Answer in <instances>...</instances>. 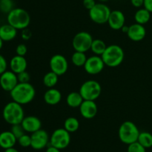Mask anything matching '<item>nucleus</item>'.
Returning a JSON list of instances; mask_svg holds the SVG:
<instances>
[{
  "label": "nucleus",
  "instance_id": "nucleus-1",
  "mask_svg": "<svg viewBox=\"0 0 152 152\" xmlns=\"http://www.w3.org/2000/svg\"><path fill=\"white\" fill-rule=\"evenodd\" d=\"M10 92L13 101L21 105L31 102L36 95L35 88L30 83H19Z\"/></svg>",
  "mask_w": 152,
  "mask_h": 152
},
{
  "label": "nucleus",
  "instance_id": "nucleus-2",
  "mask_svg": "<svg viewBox=\"0 0 152 152\" xmlns=\"http://www.w3.org/2000/svg\"><path fill=\"white\" fill-rule=\"evenodd\" d=\"M2 116L6 122L13 125L22 123L25 118V113L22 105L13 101L7 103L4 106Z\"/></svg>",
  "mask_w": 152,
  "mask_h": 152
},
{
  "label": "nucleus",
  "instance_id": "nucleus-3",
  "mask_svg": "<svg viewBox=\"0 0 152 152\" xmlns=\"http://www.w3.org/2000/svg\"><path fill=\"white\" fill-rule=\"evenodd\" d=\"M105 66L108 67H117L124 61L125 53L123 48L118 45H110L107 46L104 53L101 55Z\"/></svg>",
  "mask_w": 152,
  "mask_h": 152
},
{
  "label": "nucleus",
  "instance_id": "nucleus-4",
  "mask_svg": "<svg viewBox=\"0 0 152 152\" xmlns=\"http://www.w3.org/2000/svg\"><path fill=\"white\" fill-rule=\"evenodd\" d=\"M7 23L17 30L27 28L31 22V16L27 10L20 7L13 8L7 16Z\"/></svg>",
  "mask_w": 152,
  "mask_h": 152
},
{
  "label": "nucleus",
  "instance_id": "nucleus-5",
  "mask_svg": "<svg viewBox=\"0 0 152 152\" xmlns=\"http://www.w3.org/2000/svg\"><path fill=\"white\" fill-rule=\"evenodd\" d=\"M140 133L137 126L131 121H126L122 123L118 130L120 141L128 145L137 141Z\"/></svg>",
  "mask_w": 152,
  "mask_h": 152
},
{
  "label": "nucleus",
  "instance_id": "nucleus-6",
  "mask_svg": "<svg viewBox=\"0 0 152 152\" xmlns=\"http://www.w3.org/2000/svg\"><path fill=\"white\" fill-rule=\"evenodd\" d=\"M79 92L84 100L95 101L100 96L102 87L100 83L96 80H88L81 85Z\"/></svg>",
  "mask_w": 152,
  "mask_h": 152
},
{
  "label": "nucleus",
  "instance_id": "nucleus-7",
  "mask_svg": "<svg viewBox=\"0 0 152 152\" xmlns=\"http://www.w3.org/2000/svg\"><path fill=\"white\" fill-rule=\"evenodd\" d=\"M111 10L103 3H96L94 7L89 10L90 19L94 22L102 25L108 22Z\"/></svg>",
  "mask_w": 152,
  "mask_h": 152
},
{
  "label": "nucleus",
  "instance_id": "nucleus-8",
  "mask_svg": "<svg viewBox=\"0 0 152 152\" xmlns=\"http://www.w3.org/2000/svg\"><path fill=\"white\" fill-rule=\"evenodd\" d=\"M71 142V135L65 128L56 129L50 137V145L62 150L66 148Z\"/></svg>",
  "mask_w": 152,
  "mask_h": 152
},
{
  "label": "nucleus",
  "instance_id": "nucleus-9",
  "mask_svg": "<svg viewBox=\"0 0 152 152\" xmlns=\"http://www.w3.org/2000/svg\"><path fill=\"white\" fill-rule=\"evenodd\" d=\"M94 39L91 34L86 31H80L74 37L72 46L76 52L86 53L91 49Z\"/></svg>",
  "mask_w": 152,
  "mask_h": 152
},
{
  "label": "nucleus",
  "instance_id": "nucleus-10",
  "mask_svg": "<svg viewBox=\"0 0 152 152\" xmlns=\"http://www.w3.org/2000/svg\"><path fill=\"white\" fill-rule=\"evenodd\" d=\"M51 72L60 76L66 73L68 69V62L66 58L62 55H54L49 62Z\"/></svg>",
  "mask_w": 152,
  "mask_h": 152
},
{
  "label": "nucleus",
  "instance_id": "nucleus-11",
  "mask_svg": "<svg viewBox=\"0 0 152 152\" xmlns=\"http://www.w3.org/2000/svg\"><path fill=\"white\" fill-rule=\"evenodd\" d=\"M31 147L34 150H42L45 148L50 143V137L47 131L40 129L31 135Z\"/></svg>",
  "mask_w": 152,
  "mask_h": 152
},
{
  "label": "nucleus",
  "instance_id": "nucleus-12",
  "mask_svg": "<svg viewBox=\"0 0 152 152\" xmlns=\"http://www.w3.org/2000/svg\"><path fill=\"white\" fill-rule=\"evenodd\" d=\"M105 66L101 56L94 55L88 58L83 67L88 74L97 75L103 70Z\"/></svg>",
  "mask_w": 152,
  "mask_h": 152
},
{
  "label": "nucleus",
  "instance_id": "nucleus-13",
  "mask_svg": "<svg viewBox=\"0 0 152 152\" xmlns=\"http://www.w3.org/2000/svg\"><path fill=\"white\" fill-rule=\"evenodd\" d=\"M19 83L17 75L13 72L6 71L0 75V86L7 92H11L15 86Z\"/></svg>",
  "mask_w": 152,
  "mask_h": 152
},
{
  "label": "nucleus",
  "instance_id": "nucleus-14",
  "mask_svg": "<svg viewBox=\"0 0 152 152\" xmlns=\"http://www.w3.org/2000/svg\"><path fill=\"white\" fill-rule=\"evenodd\" d=\"M79 108L81 116L87 119H91L94 118L98 111L97 105L95 101L84 100Z\"/></svg>",
  "mask_w": 152,
  "mask_h": 152
},
{
  "label": "nucleus",
  "instance_id": "nucleus-15",
  "mask_svg": "<svg viewBox=\"0 0 152 152\" xmlns=\"http://www.w3.org/2000/svg\"><path fill=\"white\" fill-rule=\"evenodd\" d=\"M126 17L121 10H114L110 13L108 24L113 30H121L125 25Z\"/></svg>",
  "mask_w": 152,
  "mask_h": 152
},
{
  "label": "nucleus",
  "instance_id": "nucleus-16",
  "mask_svg": "<svg viewBox=\"0 0 152 152\" xmlns=\"http://www.w3.org/2000/svg\"><path fill=\"white\" fill-rule=\"evenodd\" d=\"M126 34L132 41L140 42L145 38L146 35V30L143 25L135 23L129 26V31Z\"/></svg>",
  "mask_w": 152,
  "mask_h": 152
},
{
  "label": "nucleus",
  "instance_id": "nucleus-17",
  "mask_svg": "<svg viewBox=\"0 0 152 152\" xmlns=\"http://www.w3.org/2000/svg\"><path fill=\"white\" fill-rule=\"evenodd\" d=\"M24 130L27 133H33L39 131L42 128V122L38 117L34 116H26L21 123Z\"/></svg>",
  "mask_w": 152,
  "mask_h": 152
},
{
  "label": "nucleus",
  "instance_id": "nucleus-18",
  "mask_svg": "<svg viewBox=\"0 0 152 152\" xmlns=\"http://www.w3.org/2000/svg\"><path fill=\"white\" fill-rule=\"evenodd\" d=\"M27 66H28V62L23 56L16 55L13 57L10 61V70L16 75L26 71Z\"/></svg>",
  "mask_w": 152,
  "mask_h": 152
},
{
  "label": "nucleus",
  "instance_id": "nucleus-19",
  "mask_svg": "<svg viewBox=\"0 0 152 152\" xmlns=\"http://www.w3.org/2000/svg\"><path fill=\"white\" fill-rule=\"evenodd\" d=\"M44 101L49 105H56L62 100V93L60 91L55 88H49L44 94Z\"/></svg>",
  "mask_w": 152,
  "mask_h": 152
},
{
  "label": "nucleus",
  "instance_id": "nucleus-20",
  "mask_svg": "<svg viewBox=\"0 0 152 152\" xmlns=\"http://www.w3.org/2000/svg\"><path fill=\"white\" fill-rule=\"evenodd\" d=\"M16 142L17 139L10 131H3L0 134V147L3 149L14 147Z\"/></svg>",
  "mask_w": 152,
  "mask_h": 152
},
{
  "label": "nucleus",
  "instance_id": "nucleus-21",
  "mask_svg": "<svg viewBox=\"0 0 152 152\" xmlns=\"http://www.w3.org/2000/svg\"><path fill=\"white\" fill-rule=\"evenodd\" d=\"M17 35V29L10 25V24H5L0 26V37L4 42H8L13 40Z\"/></svg>",
  "mask_w": 152,
  "mask_h": 152
},
{
  "label": "nucleus",
  "instance_id": "nucleus-22",
  "mask_svg": "<svg viewBox=\"0 0 152 152\" xmlns=\"http://www.w3.org/2000/svg\"><path fill=\"white\" fill-rule=\"evenodd\" d=\"M84 99L83 98L80 92H71L67 95V104L72 108L80 107Z\"/></svg>",
  "mask_w": 152,
  "mask_h": 152
},
{
  "label": "nucleus",
  "instance_id": "nucleus-23",
  "mask_svg": "<svg viewBox=\"0 0 152 152\" xmlns=\"http://www.w3.org/2000/svg\"><path fill=\"white\" fill-rule=\"evenodd\" d=\"M151 18V13L148 10L143 7V8H140L137 10L134 14V19L136 21V23L140 24V25H145Z\"/></svg>",
  "mask_w": 152,
  "mask_h": 152
},
{
  "label": "nucleus",
  "instance_id": "nucleus-24",
  "mask_svg": "<svg viewBox=\"0 0 152 152\" xmlns=\"http://www.w3.org/2000/svg\"><path fill=\"white\" fill-rule=\"evenodd\" d=\"M106 48L107 46L103 40H100V39H95L92 42L91 50L95 55L101 56L104 53Z\"/></svg>",
  "mask_w": 152,
  "mask_h": 152
},
{
  "label": "nucleus",
  "instance_id": "nucleus-25",
  "mask_svg": "<svg viewBox=\"0 0 152 152\" xmlns=\"http://www.w3.org/2000/svg\"><path fill=\"white\" fill-rule=\"evenodd\" d=\"M58 80H59V75L50 71L46 73L43 77V83L47 87L53 88L58 83Z\"/></svg>",
  "mask_w": 152,
  "mask_h": 152
},
{
  "label": "nucleus",
  "instance_id": "nucleus-26",
  "mask_svg": "<svg viewBox=\"0 0 152 152\" xmlns=\"http://www.w3.org/2000/svg\"><path fill=\"white\" fill-rule=\"evenodd\" d=\"M80 128V122L75 117H68L64 122V128L71 134L74 133Z\"/></svg>",
  "mask_w": 152,
  "mask_h": 152
},
{
  "label": "nucleus",
  "instance_id": "nucleus-27",
  "mask_svg": "<svg viewBox=\"0 0 152 152\" xmlns=\"http://www.w3.org/2000/svg\"><path fill=\"white\" fill-rule=\"evenodd\" d=\"M87 59L88 58L86 57V53L80 52H76V51L72 55V57H71V61H72L73 64L74 66H76L78 67L84 66Z\"/></svg>",
  "mask_w": 152,
  "mask_h": 152
},
{
  "label": "nucleus",
  "instance_id": "nucleus-28",
  "mask_svg": "<svg viewBox=\"0 0 152 152\" xmlns=\"http://www.w3.org/2000/svg\"><path fill=\"white\" fill-rule=\"evenodd\" d=\"M137 142L145 148H149L152 147V134L146 131L140 133Z\"/></svg>",
  "mask_w": 152,
  "mask_h": 152
},
{
  "label": "nucleus",
  "instance_id": "nucleus-29",
  "mask_svg": "<svg viewBox=\"0 0 152 152\" xmlns=\"http://www.w3.org/2000/svg\"><path fill=\"white\" fill-rule=\"evenodd\" d=\"M14 8L13 0H0V11L8 14Z\"/></svg>",
  "mask_w": 152,
  "mask_h": 152
},
{
  "label": "nucleus",
  "instance_id": "nucleus-30",
  "mask_svg": "<svg viewBox=\"0 0 152 152\" xmlns=\"http://www.w3.org/2000/svg\"><path fill=\"white\" fill-rule=\"evenodd\" d=\"M128 152H146V148L137 141L129 145L127 149Z\"/></svg>",
  "mask_w": 152,
  "mask_h": 152
},
{
  "label": "nucleus",
  "instance_id": "nucleus-31",
  "mask_svg": "<svg viewBox=\"0 0 152 152\" xmlns=\"http://www.w3.org/2000/svg\"><path fill=\"white\" fill-rule=\"evenodd\" d=\"M10 131L13 133V134L15 136V137H16V138L17 139L19 138H20L22 136H23L25 133V130H24L23 127L22 126V125H21V124L12 125Z\"/></svg>",
  "mask_w": 152,
  "mask_h": 152
},
{
  "label": "nucleus",
  "instance_id": "nucleus-32",
  "mask_svg": "<svg viewBox=\"0 0 152 152\" xmlns=\"http://www.w3.org/2000/svg\"><path fill=\"white\" fill-rule=\"evenodd\" d=\"M18 143L19 145L22 146L23 148H28L31 145V136L28 135V134H25L23 136L17 139Z\"/></svg>",
  "mask_w": 152,
  "mask_h": 152
},
{
  "label": "nucleus",
  "instance_id": "nucleus-33",
  "mask_svg": "<svg viewBox=\"0 0 152 152\" xmlns=\"http://www.w3.org/2000/svg\"><path fill=\"white\" fill-rule=\"evenodd\" d=\"M17 77L19 83H29V80L31 79L29 73L27 71L17 74Z\"/></svg>",
  "mask_w": 152,
  "mask_h": 152
},
{
  "label": "nucleus",
  "instance_id": "nucleus-34",
  "mask_svg": "<svg viewBox=\"0 0 152 152\" xmlns=\"http://www.w3.org/2000/svg\"><path fill=\"white\" fill-rule=\"evenodd\" d=\"M27 52H28V48L23 43L18 45L16 49V55H19V56L25 57V55L27 54Z\"/></svg>",
  "mask_w": 152,
  "mask_h": 152
},
{
  "label": "nucleus",
  "instance_id": "nucleus-35",
  "mask_svg": "<svg viewBox=\"0 0 152 152\" xmlns=\"http://www.w3.org/2000/svg\"><path fill=\"white\" fill-rule=\"evenodd\" d=\"M7 63L4 56L0 55V75L7 71Z\"/></svg>",
  "mask_w": 152,
  "mask_h": 152
},
{
  "label": "nucleus",
  "instance_id": "nucleus-36",
  "mask_svg": "<svg viewBox=\"0 0 152 152\" xmlns=\"http://www.w3.org/2000/svg\"><path fill=\"white\" fill-rule=\"evenodd\" d=\"M83 5L87 10H90L91 9L94 7L95 4H96L95 0H83Z\"/></svg>",
  "mask_w": 152,
  "mask_h": 152
},
{
  "label": "nucleus",
  "instance_id": "nucleus-37",
  "mask_svg": "<svg viewBox=\"0 0 152 152\" xmlns=\"http://www.w3.org/2000/svg\"><path fill=\"white\" fill-rule=\"evenodd\" d=\"M22 38L25 40H28L32 36V33L28 28L22 30Z\"/></svg>",
  "mask_w": 152,
  "mask_h": 152
},
{
  "label": "nucleus",
  "instance_id": "nucleus-38",
  "mask_svg": "<svg viewBox=\"0 0 152 152\" xmlns=\"http://www.w3.org/2000/svg\"><path fill=\"white\" fill-rule=\"evenodd\" d=\"M132 4L135 7L140 8L144 4V0H131Z\"/></svg>",
  "mask_w": 152,
  "mask_h": 152
},
{
  "label": "nucleus",
  "instance_id": "nucleus-39",
  "mask_svg": "<svg viewBox=\"0 0 152 152\" xmlns=\"http://www.w3.org/2000/svg\"><path fill=\"white\" fill-rule=\"evenodd\" d=\"M143 7L150 13H152V0H144Z\"/></svg>",
  "mask_w": 152,
  "mask_h": 152
},
{
  "label": "nucleus",
  "instance_id": "nucleus-40",
  "mask_svg": "<svg viewBox=\"0 0 152 152\" xmlns=\"http://www.w3.org/2000/svg\"><path fill=\"white\" fill-rule=\"evenodd\" d=\"M45 152H61V151L59 149L53 147V146L52 145H50L47 148Z\"/></svg>",
  "mask_w": 152,
  "mask_h": 152
},
{
  "label": "nucleus",
  "instance_id": "nucleus-41",
  "mask_svg": "<svg viewBox=\"0 0 152 152\" xmlns=\"http://www.w3.org/2000/svg\"><path fill=\"white\" fill-rule=\"evenodd\" d=\"M4 152H19V151L16 148H15L14 147H12L7 149H4Z\"/></svg>",
  "mask_w": 152,
  "mask_h": 152
},
{
  "label": "nucleus",
  "instance_id": "nucleus-42",
  "mask_svg": "<svg viewBox=\"0 0 152 152\" xmlns=\"http://www.w3.org/2000/svg\"><path fill=\"white\" fill-rule=\"evenodd\" d=\"M129 26H127V25H124V26L122 28L121 30H122V31H123V32H125V33H126V34H127L128 31H129Z\"/></svg>",
  "mask_w": 152,
  "mask_h": 152
},
{
  "label": "nucleus",
  "instance_id": "nucleus-43",
  "mask_svg": "<svg viewBox=\"0 0 152 152\" xmlns=\"http://www.w3.org/2000/svg\"><path fill=\"white\" fill-rule=\"evenodd\" d=\"M3 42L4 41L2 40V39L0 37V50H1V48H2V46H3Z\"/></svg>",
  "mask_w": 152,
  "mask_h": 152
},
{
  "label": "nucleus",
  "instance_id": "nucleus-44",
  "mask_svg": "<svg viewBox=\"0 0 152 152\" xmlns=\"http://www.w3.org/2000/svg\"><path fill=\"white\" fill-rule=\"evenodd\" d=\"M99 1H100L101 2H105V1H108V0H99Z\"/></svg>",
  "mask_w": 152,
  "mask_h": 152
}]
</instances>
